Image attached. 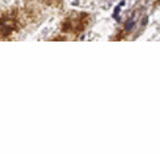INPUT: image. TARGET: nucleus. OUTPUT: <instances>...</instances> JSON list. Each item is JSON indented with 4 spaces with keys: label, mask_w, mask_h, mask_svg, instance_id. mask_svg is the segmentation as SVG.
Masks as SVG:
<instances>
[{
    "label": "nucleus",
    "mask_w": 160,
    "mask_h": 154,
    "mask_svg": "<svg viewBox=\"0 0 160 154\" xmlns=\"http://www.w3.org/2000/svg\"><path fill=\"white\" fill-rule=\"evenodd\" d=\"M135 26H136V23H135V19H129V20L127 22V24H126V29L129 32V31H132Z\"/></svg>",
    "instance_id": "nucleus-1"
}]
</instances>
